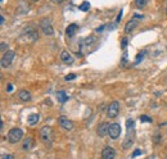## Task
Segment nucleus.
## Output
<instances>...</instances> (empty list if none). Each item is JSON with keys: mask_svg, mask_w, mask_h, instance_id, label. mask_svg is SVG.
Listing matches in <instances>:
<instances>
[{"mask_svg": "<svg viewBox=\"0 0 167 159\" xmlns=\"http://www.w3.org/2000/svg\"><path fill=\"white\" fill-rule=\"evenodd\" d=\"M5 49H8V45L5 42H1V52H5Z\"/></svg>", "mask_w": 167, "mask_h": 159, "instance_id": "25", "label": "nucleus"}, {"mask_svg": "<svg viewBox=\"0 0 167 159\" xmlns=\"http://www.w3.org/2000/svg\"><path fill=\"white\" fill-rule=\"evenodd\" d=\"M18 98L22 100V102H30L31 100V94H30V91H27V90H21L18 92Z\"/></svg>", "mask_w": 167, "mask_h": 159, "instance_id": "13", "label": "nucleus"}, {"mask_svg": "<svg viewBox=\"0 0 167 159\" xmlns=\"http://www.w3.org/2000/svg\"><path fill=\"white\" fill-rule=\"evenodd\" d=\"M144 54H145V52H141V54H138V57H136V59H135V63H139L141 59H143V57H144Z\"/></svg>", "mask_w": 167, "mask_h": 159, "instance_id": "19", "label": "nucleus"}, {"mask_svg": "<svg viewBox=\"0 0 167 159\" xmlns=\"http://www.w3.org/2000/svg\"><path fill=\"white\" fill-rule=\"evenodd\" d=\"M126 126H127V129H133V127H134V121H133V119H129V121H127L126 122Z\"/></svg>", "mask_w": 167, "mask_h": 159, "instance_id": "20", "label": "nucleus"}, {"mask_svg": "<svg viewBox=\"0 0 167 159\" xmlns=\"http://www.w3.org/2000/svg\"><path fill=\"white\" fill-rule=\"evenodd\" d=\"M109 126L111 125H108L107 122H103V123H100L99 127H98V135L100 137H104L106 135H108V132H109Z\"/></svg>", "mask_w": 167, "mask_h": 159, "instance_id": "9", "label": "nucleus"}, {"mask_svg": "<svg viewBox=\"0 0 167 159\" xmlns=\"http://www.w3.org/2000/svg\"><path fill=\"white\" fill-rule=\"evenodd\" d=\"M31 1H34V3H36V1H39V0H31Z\"/></svg>", "mask_w": 167, "mask_h": 159, "instance_id": "33", "label": "nucleus"}, {"mask_svg": "<svg viewBox=\"0 0 167 159\" xmlns=\"http://www.w3.org/2000/svg\"><path fill=\"white\" fill-rule=\"evenodd\" d=\"M79 30V27H77V25H75V23H72V25H69L67 28H66V35H67L68 37H72L75 36L76 31Z\"/></svg>", "mask_w": 167, "mask_h": 159, "instance_id": "12", "label": "nucleus"}, {"mask_svg": "<svg viewBox=\"0 0 167 159\" xmlns=\"http://www.w3.org/2000/svg\"><path fill=\"white\" fill-rule=\"evenodd\" d=\"M58 123H59V126L62 127V129H64V130H67V131H71L73 129L72 121H69V119L66 118V117H59V119H58Z\"/></svg>", "mask_w": 167, "mask_h": 159, "instance_id": "7", "label": "nucleus"}, {"mask_svg": "<svg viewBox=\"0 0 167 159\" xmlns=\"http://www.w3.org/2000/svg\"><path fill=\"white\" fill-rule=\"evenodd\" d=\"M140 119L143 122H152V118H149V117H147V115H141Z\"/></svg>", "mask_w": 167, "mask_h": 159, "instance_id": "22", "label": "nucleus"}, {"mask_svg": "<svg viewBox=\"0 0 167 159\" xmlns=\"http://www.w3.org/2000/svg\"><path fill=\"white\" fill-rule=\"evenodd\" d=\"M139 154H141V150H139V149H138V150H135V152L133 153V158H135V157H138V155H139Z\"/></svg>", "mask_w": 167, "mask_h": 159, "instance_id": "23", "label": "nucleus"}, {"mask_svg": "<svg viewBox=\"0 0 167 159\" xmlns=\"http://www.w3.org/2000/svg\"><path fill=\"white\" fill-rule=\"evenodd\" d=\"M57 99H58V102L59 103H66L68 100V96H67V94H66L64 91H58L57 92Z\"/></svg>", "mask_w": 167, "mask_h": 159, "instance_id": "15", "label": "nucleus"}, {"mask_svg": "<svg viewBox=\"0 0 167 159\" xmlns=\"http://www.w3.org/2000/svg\"><path fill=\"white\" fill-rule=\"evenodd\" d=\"M61 59H62V62H64L66 64H69V65H71V64L73 63V57H72L68 52H62V54H61Z\"/></svg>", "mask_w": 167, "mask_h": 159, "instance_id": "11", "label": "nucleus"}, {"mask_svg": "<svg viewBox=\"0 0 167 159\" xmlns=\"http://www.w3.org/2000/svg\"><path fill=\"white\" fill-rule=\"evenodd\" d=\"M145 159H156V158H154V157L152 155V157H148V158H145Z\"/></svg>", "mask_w": 167, "mask_h": 159, "instance_id": "32", "label": "nucleus"}, {"mask_svg": "<svg viewBox=\"0 0 167 159\" xmlns=\"http://www.w3.org/2000/svg\"><path fill=\"white\" fill-rule=\"evenodd\" d=\"M166 13H167V8H166Z\"/></svg>", "mask_w": 167, "mask_h": 159, "instance_id": "34", "label": "nucleus"}, {"mask_svg": "<svg viewBox=\"0 0 167 159\" xmlns=\"http://www.w3.org/2000/svg\"><path fill=\"white\" fill-rule=\"evenodd\" d=\"M3 159H13V157L10 155V154H7V155H4V158Z\"/></svg>", "mask_w": 167, "mask_h": 159, "instance_id": "28", "label": "nucleus"}, {"mask_svg": "<svg viewBox=\"0 0 167 159\" xmlns=\"http://www.w3.org/2000/svg\"><path fill=\"white\" fill-rule=\"evenodd\" d=\"M32 145H34V140L31 137L26 139V140L23 141V149L25 150H30L31 148H32Z\"/></svg>", "mask_w": 167, "mask_h": 159, "instance_id": "16", "label": "nucleus"}, {"mask_svg": "<svg viewBox=\"0 0 167 159\" xmlns=\"http://www.w3.org/2000/svg\"><path fill=\"white\" fill-rule=\"evenodd\" d=\"M116 157V150L111 146H107L102 150V159H114Z\"/></svg>", "mask_w": 167, "mask_h": 159, "instance_id": "8", "label": "nucleus"}, {"mask_svg": "<svg viewBox=\"0 0 167 159\" xmlns=\"http://www.w3.org/2000/svg\"><path fill=\"white\" fill-rule=\"evenodd\" d=\"M108 135H109V137L113 139V140L118 139L120 135H121V126H120L118 123H112L109 126V132H108Z\"/></svg>", "mask_w": 167, "mask_h": 159, "instance_id": "6", "label": "nucleus"}, {"mask_svg": "<svg viewBox=\"0 0 167 159\" xmlns=\"http://www.w3.org/2000/svg\"><path fill=\"white\" fill-rule=\"evenodd\" d=\"M14 55H15V53L13 52V50H8V52L4 53V55L1 58V67L3 68L9 67V65L12 64V62H13V59H14Z\"/></svg>", "mask_w": 167, "mask_h": 159, "instance_id": "3", "label": "nucleus"}, {"mask_svg": "<svg viewBox=\"0 0 167 159\" xmlns=\"http://www.w3.org/2000/svg\"><path fill=\"white\" fill-rule=\"evenodd\" d=\"M40 27H41L42 32H44L45 35H53V33H54V28H53L52 22H50V19H49V18H44V19H41V22H40Z\"/></svg>", "mask_w": 167, "mask_h": 159, "instance_id": "4", "label": "nucleus"}, {"mask_svg": "<svg viewBox=\"0 0 167 159\" xmlns=\"http://www.w3.org/2000/svg\"><path fill=\"white\" fill-rule=\"evenodd\" d=\"M75 78H76V75H67L64 77L66 81H71V80H75Z\"/></svg>", "mask_w": 167, "mask_h": 159, "instance_id": "21", "label": "nucleus"}, {"mask_svg": "<svg viewBox=\"0 0 167 159\" xmlns=\"http://www.w3.org/2000/svg\"><path fill=\"white\" fill-rule=\"evenodd\" d=\"M7 90H8V92H12V91H13V86L9 83V85H8V87H7Z\"/></svg>", "mask_w": 167, "mask_h": 159, "instance_id": "27", "label": "nucleus"}, {"mask_svg": "<svg viewBox=\"0 0 167 159\" xmlns=\"http://www.w3.org/2000/svg\"><path fill=\"white\" fill-rule=\"evenodd\" d=\"M40 139L45 145H50L54 140V131L50 126H44L40 130Z\"/></svg>", "mask_w": 167, "mask_h": 159, "instance_id": "1", "label": "nucleus"}, {"mask_svg": "<svg viewBox=\"0 0 167 159\" xmlns=\"http://www.w3.org/2000/svg\"><path fill=\"white\" fill-rule=\"evenodd\" d=\"M104 28H106V26H100V27H98V28H96V32H103Z\"/></svg>", "mask_w": 167, "mask_h": 159, "instance_id": "26", "label": "nucleus"}, {"mask_svg": "<svg viewBox=\"0 0 167 159\" xmlns=\"http://www.w3.org/2000/svg\"><path fill=\"white\" fill-rule=\"evenodd\" d=\"M166 159H167V158H166Z\"/></svg>", "mask_w": 167, "mask_h": 159, "instance_id": "35", "label": "nucleus"}, {"mask_svg": "<svg viewBox=\"0 0 167 159\" xmlns=\"http://www.w3.org/2000/svg\"><path fill=\"white\" fill-rule=\"evenodd\" d=\"M89 8H90V4H89L88 1H84V3L79 7V9H80V10H82V12H88V10H89Z\"/></svg>", "mask_w": 167, "mask_h": 159, "instance_id": "18", "label": "nucleus"}, {"mask_svg": "<svg viewBox=\"0 0 167 159\" xmlns=\"http://www.w3.org/2000/svg\"><path fill=\"white\" fill-rule=\"evenodd\" d=\"M148 4V0H135V5L138 8H144Z\"/></svg>", "mask_w": 167, "mask_h": 159, "instance_id": "17", "label": "nucleus"}, {"mask_svg": "<svg viewBox=\"0 0 167 159\" xmlns=\"http://www.w3.org/2000/svg\"><path fill=\"white\" fill-rule=\"evenodd\" d=\"M3 23H4V17L1 15V17H0V25H3Z\"/></svg>", "mask_w": 167, "mask_h": 159, "instance_id": "31", "label": "nucleus"}, {"mask_svg": "<svg viewBox=\"0 0 167 159\" xmlns=\"http://www.w3.org/2000/svg\"><path fill=\"white\" fill-rule=\"evenodd\" d=\"M39 119H40V115H39L37 113H32V114H30L28 117H27V122H28L31 126H34V125H36V123L39 122Z\"/></svg>", "mask_w": 167, "mask_h": 159, "instance_id": "14", "label": "nucleus"}, {"mask_svg": "<svg viewBox=\"0 0 167 159\" xmlns=\"http://www.w3.org/2000/svg\"><path fill=\"white\" fill-rule=\"evenodd\" d=\"M126 45H127V38H122V49H125L126 48Z\"/></svg>", "mask_w": 167, "mask_h": 159, "instance_id": "24", "label": "nucleus"}, {"mask_svg": "<svg viewBox=\"0 0 167 159\" xmlns=\"http://www.w3.org/2000/svg\"><path fill=\"white\" fill-rule=\"evenodd\" d=\"M138 25H139V22L136 21V18H133L130 22L126 23V26H125V32H127V33L131 32V31H133L134 28H136Z\"/></svg>", "mask_w": 167, "mask_h": 159, "instance_id": "10", "label": "nucleus"}, {"mask_svg": "<svg viewBox=\"0 0 167 159\" xmlns=\"http://www.w3.org/2000/svg\"><path fill=\"white\" fill-rule=\"evenodd\" d=\"M52 1H54V3H57V4H61L63 0H52Z\"/></svg>", "mask_w": 167, "mask_h": 159, "instance_id": "30", "label": "nucleus"}, {"mask_svg": "<svg viewBox=\"0 0 167 159\" xmlns=\"http://www.w3.org/2000/svg\"><path fill=\"white\" fill-rule=\"evenodd\" d=\"M118 112H120L118 102H112L109 104V107H108V109H107V115L109 118H116L118 115Z\"/></svg>", "mask_w": 167, "mask_h": 159, "instance_id": "5", "label": "nucleus"}, {"mask_svg": "<svg viewBox=\"0 0 167 159\" xmlns=\"http://www.w3.org/2000/svg\"><path fill=\"white\" fill-rule=\"evenodd\" d=\"M121 17H122V12H120V14L117 15V22L121 21Z\"/></svg>", "mask_w": 167, "mask_h": 159, "instance_id": "29", "label": "nucleus"}, {"mask_svg": "<svg viewBox=\"0 0 167 159\" xmlns=\"http://www.w3.org/2000/svg\"><path fill=\"white\" fill-rule=\"evenodd\" d=\"M23 137V131L21 129H12L8 134V140L10 144H17L22 140Z\"/></svg>", "mask_w": 167, "mask_h": 159, "instance_id": "2", "label": "nucleus"}]
</instances>
